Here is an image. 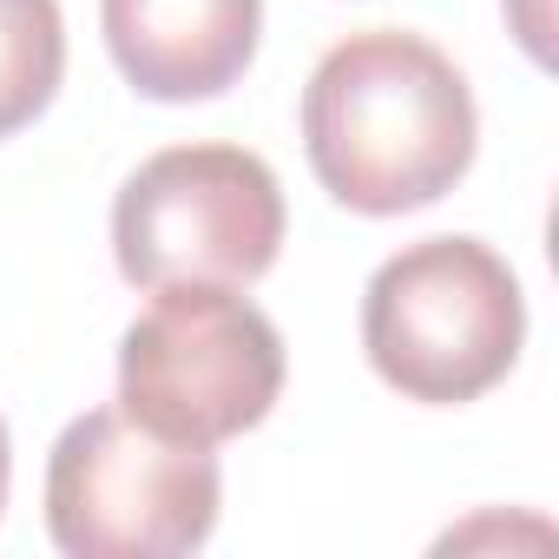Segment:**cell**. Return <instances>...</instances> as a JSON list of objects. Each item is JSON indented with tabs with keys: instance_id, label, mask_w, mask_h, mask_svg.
Listing matches in <instances>:
<instances>
[{
	"instance_id": "obj_2",
	"label": "cell",
	"mask_w": 559,
	"mask_h": 559,
	"mask_svg": "<svg viewBox=\"0 0 559 559\" xmlns=\"http://www.w3.org/2000/svg\"><path fill=\"white\" fill-rule=\"evenodd\" d=\"M520 343V276L480 237H421L395 250L362 290L369 369L421 408L480 402L513 376Z\"/></svg>"
},
{
	"instance_id": "obj_1",
	"label": "cell",
	"mask_w": 559,
	"mask_h": 559,
	"mask_svg": "<svg viewBox=\"0 0 559 559\" xmlns=\"http://www.w3.org/2000/svg\"><path fill=\"white\" fill-rule=\"evenodd\" d=\"M480 145L467 73L421 34L369 27L336 40L304 86L317 185L356 217H402L448 198Z\"/></svg>"
},
{
	"instance_id": "obj_7",
	"label": "cell",
	"mask_w": 559,
	"mask_h": 559,
	"mask_svg": "<svg viewBox=\"0 0 559 559\" xmlns=\"http://www.w3.org/2000/svg\"><path fill=\"white\" fill-rule=\"evenodd\" d=\"M67 80L60 0H0V139L27 132Z\"/></svg>"
},
{
	"instance_id": "obj_3",
	"label": "cell",
	"mask_w": 559,
	"mask_h": 559,
	"mask_svg": "<svg viewBox=\"0 0 559 559\" xmlns=\"http://www.w3.org/2000/svg\"><path fill=\"white\" fill-rule=\"evenodd\" d=\"M284 336L224 284H165L119 336V408L185 448L250 435L284 395Z\"/></svg>"
},
{
	"instance_id": "obj_8",
	"label": "cell",
	"mask_w": 559,
	"mask_h": 559,
	"mask_svg": "<svg viewBox=\"0 0 559 559\" xmlns=\"http://www.w3.org/2000/svg\"><path fill=\"white\" fill-rule=\"evenodd\" d=\"M8 480H14V448H8V421H0V513H8Z\"/></svg>"
},
{
	"instance_id": "obj_6",
	"label": "cell",
	"mask_w": 559,
	"mask_h": 559,
	"mask_svg": "<svg viewBox=\"0 0 559 559\" xmlns=\"http://www.w3.org/2000/svg\"><path fill=\"white\" fill-rule=\"evenodd\" d=\"M112 67L158 106L230 93L263 34V0H99Z\"/></svg>"
},
{
	"instance_id": "obj_4",
	"label": "cell",
	"mask_w": 559,
	"mask_h": 559,
	"mask_svg": "<svg viewBox=\"0 0 559 559\" xmlns=\"http://www.w3.org/2000/svg\"><path fill=\"white\" fill-rule=\"evenodd\" d=\"M290 230L284 185L243 145H165L112 198V257L132 290H250Z\"/></svg>"
},
{
	"instance_id": "obj_5",
	"label": "cell",
	"mask_w": 559,
	"mask_h": 559,
	"mask_svg": "<svg viewBox=\"0 0 559 559\" xmlns=\"http://www.w3.org/2000/svg\"><path fill=\"white\" fill-rule=\"evenodd\" d=\"M211 448L165 441L126 408L80 415L47 461V533L73 559H178L217 533Z\"/></svg>"
}]
</instances>
